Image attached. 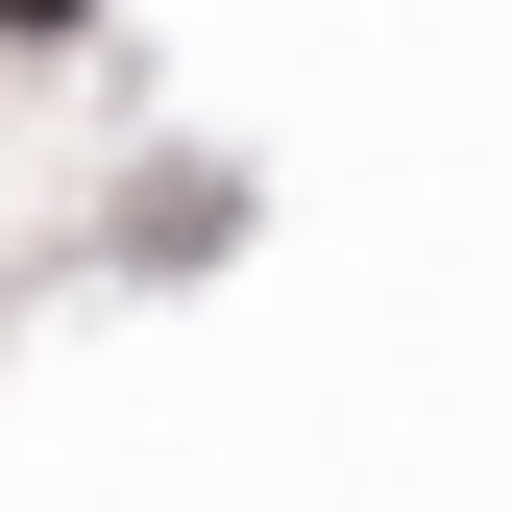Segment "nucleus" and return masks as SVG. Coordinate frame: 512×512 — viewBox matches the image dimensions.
<instances>
[{
    "instance_id": "nucleus-1",
    "label": "nucleus",
    "mask_w": 512,
    "mask_h": 512,
    "mask_svg": "<svg viewBox=\"0 0 512 512\" xmlns=\"http://www.w3.org/2000/svg\"><path fill=\"white\" fill-rule=\"evenodd\" d=\"M0 25H74V0H0Z\"/></svg>"
}]
</instances>
